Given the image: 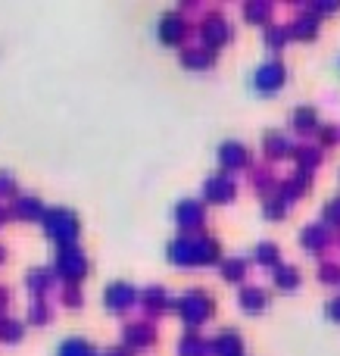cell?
<instances>
[{
    "label": "cell",
    "instance_id": "8992f818",
    "mask_svg": "<svg viewBox=\"0 0 340 356\" xmlns=\"http://www.w3.org/2000/svg\"><path fill=\"white\" fill-rule=\"evenodd\" d=\"M287 85V66L278 60V56H269L260 66L250 72V91H256L260 97H275L281 94Z\"/></svg>",
    "mask_w": 340,
    "mask_h": 356
},
{
    "label": "cell",
    "instance_id": "ab89813d",
    "mask_svg": "<svg viewBox=\"0 0 340 356\" xmlns=\"http://www.w3.org/2000/svg\"><path fill=\"white\" fill-rule=\"evenodd\" d=\"M340 144V125L331 122V125H322V131H318V147H337Z\"/></svg>",
    "mask_w": 340,
    "mask_h": 356
},
{
    "label": "cell",
    "instance_id": "bcb514c9",
    "mask_svg": "<svg viewBox=\"0 0 340 356\" xmlns=\"http://www.w3.org/2000/svg\"><path fill=\"white\" fill-rule=\"evenodd\" d=\"M10 219H12V213H10V203H0V228H3Z\"/></svg>",
    "mask_w": 340,
    "mask_h": 356
},
{
    "label": "cell",
    "instance_id": "d6a6232c",
    "mask_svg": "<svg viewBox=\"0 0 340 356\" xmlns=\"http://www.w3.org/2000/svg\"><path fill=\"white\" fill-rule=\"evenodd\" d=\"M250 184H253V191H260L262 197H269V194H275V191H278L281 178L275 175L272 169H266V166H253V169H250Z\"/></svg>",
    "mask_w": 340,
    "mask_h": 356
},
{
    "label": "cell",
    "instance_id": "d4e9b609",
    "mask_svg": "<svg viewBox=\"0 0 340 356\" xmlns=\"http://www.w3.org/2000/svg\"><path fill=\"white\" fill-rule=\"evenodd\" d=\"M219 275H222L225 284H247L250 275V259L247 257H225L222 266H219Z\"/></svg>",
    "mask_w": 340,
    "mask_h": 356
},
{
    "label": "cell",
    "instance_id": "1f68e13d",
    "mask_svg": "<svg viewBox=\"0 0 340 356\" xmlns=\"http://www.w3.org/2000/svg\"><path fill=\"white\" fill-rule=\"evenodd\" d=\"M294 163H297L300 172H316L322 166V147L318 144H300L294 150Z\"/></svg>",
    "mask_w": 340,
    "mask_h": 356
},
{
    "label": "cell",
    "instance_id": "6da1fadb",
    "mask_svg": "<svg viewBox=\"0 0 340 356\" xmlns=\"http://www.w3.org/2000/svg\"><path fill=\"white\" fill-rule=\"evenodd\" d=\"M216 297L206 288H187L185 294L175 297V316L185 325V332H200L206 322L216 319Z\"/></svg>",
    "mask_w": 340,
    "mask_h": 356
},
{
    "label": "cell",
    "instance_id": "277c9868",
    "mask_svg": "<svg viewBox=\"0 0 340 356\" xmlns=\"http://www.w3.org/2000/svg\"><path fill=\"white\" fill-rule=\"evenodd\" d=\"M194 31H197L200 44L210 50H222L228 47L231 41H235V29H231V19L225 16L222 10H206L203 16L197 19V25H194Z\"/></svg>",
    "mask_w": 340,
    "mask_h": 356
},
{
    "label": "cell",
    "instance_id": "f546056e",
    "mask_svg": "<svg viewBox=\"0 0 340 356\" xmlns=\"http://www.w3.org/2000/svg\"><path fill=\"white\" fill-rule=\"evenodd\" d=\"M291 207L294 203L287 200L281 191H275V194H269V197H262V219H269V222H281V219H287L291 216Z\"/></svg>",
    "mask_w": 340,
    "mask_h": 356
},
{
    "label": "cell",
    "instance_id": "f1b7e54d",
    "mask_svg": "<svg viewBox=\"0 0 340 356\" xmlns=\"http://www.w3.org/2000/svg\"><path fill=\"white\" fill-rule=\"evenodd\" d=\"M250 263H256L260 269H278L281 266V247L275 241H260L250 253Z\"/></svg>",
    "mask_w": 340,
    "mask_h": 356
},
{
    "label": "cell",
    "instance_id": "ffe728a7",
    "mask_svg": "<svg viewBox=\"0 0 340 356\" xmlns=\"http://www.w3.org/2000/svg\"><path fill=\"white\" fill-rule=\"evenodd\" d=\"M269 291L260 288V284H244L241 291H237V309H241L244 316H262L269 309Z\"/></svg>",
    "mask_w": 340,
    "mask_h": 356
},
{
    "label": "cell",
    "instance_id": "8fae6325",
    "mask_svg": "<svg viewBox=\"0 0 340 356\" xmlns=\"http://www.w3.org/2000/svg\"><path fill=\"white\" fill-rule=\"evenodd\" d=\"M216 163H219V172H228L237 175L244 169H253V156H250V147L237 138H225L222 144L216 147Z\"/></svg>",
    "mask_w": 340,
    "mask_h": 356
},
{
    "label": "cell",
    "instance_id": "5b68a950",
    "mask_svg": "<svg viewBox=\"0 0 340 356\" xmlns=\"http://www.w3.org/2000/svg\"><path fill=\"white\" fill-rule=\"evenodd\" d=\"M191 31H194V25H191V19L185 16V10H162L160 19H156V25H153L156 41L169 50H175V47L185 50Z\"/></svg>",
    "mask_w": 340,
    "mask_h": 356
},
{
    "label": "cell",
    "instance_id": "ac0fdd59",
    "mask_svg": "<svg viewBox=\"0 0 340 356\" xmlns=\"http://www.w3.org/2000/svg\"><path fill=\"white\" fill-rule=\"evenodd\" d=\"M222 244L212 234H197L194 238V266L197 269H210V266H222Z\"/></svg>",
    "mask_w": 340,
    "mask_h": 356
},
{
    "label": "cell",
    "instance_id": "83f0119b",
    "mask_svg": "<svg viewBox=\"0 0 340 356\" xmlns=\"http://www.w3.org/2000/svg\"><path fill=\"white\" fill-rule=\"evenodd\" d=\"M241 16L247 25H262V31L272 25V16H275V6L266 3V0H247L241 6Z\"/></svg>",
    "mask_w": 340,
    "mask_h": 356
},
{
    "label": "cell",
    "instance_id": "7dc6e473",
    "mask_svg": "<svg viewBox=\"0 0 340 356\" xmlns=\"http://www.w3.org/2000/svg\"><path fill=\"white\" fill-rule=\"evenodd\" d=\"M6 257H10V253H6V247H3V244H0V266H3V263H6Z\"/></svg>",
    "mask_w": 340,
    "mask_h": 356
},
{
    "label": "cell",
    "instance_id": "b9f144b4",
    "mask_svg": "<svg viewBox=\"0 0 340 356\" xmlns=\"http://www.w3.org/2000/svg\"><path fill=\"white\" fill-rule=\"evenodd\" d=\"M325 319H328L331 325H340V294L325 303Z\"/></svg>",
    "mask_w": 340,
    "mask_h": 356
},
{
    "label": "cell",
    "instance_id": "30bf717a",
    "mask_svg": "<svg viewBox=\"0 0 340 356\" xmlns=\"http://www.w3.org/2000/svg\"><path fill=\"white\" fill-rule=\"evenodd\" d=\"M160 341V332L150 319H128L122 325V347L128 353H147L156 347Z\"/></svg>",
    "mask_w": 340,
    "mask_h": 356
},
{
    "label": "cell",
    "instance_id": "2e32d148",
    "mask_svg": "<svg viewBox=\"0 0 340 356\" xmlns=\"http://www.w3.org/2000/svg\"><path fill=\"white\" fill-rule=\"evenodd\" d=\"M331 244H334V232H331L325 222H312V225H306L303 232H300V247H303V253H309V257H322Z\"/></svg>",
    "mask_w": 340,
    "mask_h": 356
},
{
    "label": "cell",
    "instance_id": "484cf974",
    "mask_svg": "<svg viewBox=\"0 0 340 356\" xmlns=\"http://www.w3.org/2000/svg\"><path fill=\"white\" fill-rule=\"evenodd\" d=\"M178 356H212L210 350V338L203 332H181L178 344H175Z\"/></svg>",
    "mask_w": 340,
    "mask_h": 356
},
{
    "label": "cell",
    "instance_id": "f6af8a7d",
    "mask_svg": "<svg viewBox=\"0 0 340 356\" xmlns=\"http://www.w3.org/2000/svg\"><path fill=\"white\" fill-rule=\"evenodd\" d=\"M100 356H135V353H128L122 344H119V347H110V350H100Z\"/></svg>",
    "mask_w": 340,
    "mask_h": 356
},
{
    "label": "cell",
    "instance_id": "60d3db41",
    "mask_svg": "<svg viewBox=\"0 0 340 356\" xmlns=\"http://www.w3.org/2000/svg\"><path fill=\"white\" fill-rule=\"evenodd\" d=\"M322 222L334 232V228H340V197H334V200H328L325 203V209H322Z\"/></svg>",
    "mask_w": 340,
    "mask_h": 356
},
{
    "label": "cell",
    "instance_id": "5bb4252c",
    "mask_svg": "<svg viewBox=\"0 0 340 356\" xmlns=\"http://www.w3.org/2000/svg\"><path fill=\"white\" fill-rule=\"evenodd\" d=\"M262 156H266V163H281V160H294V150H297V144L291 141V135L281 129H269L266 135H262Z\"/></svg>",
    "mask_w": 340,
    "mask_h": 356
},
{
    "label": "cell",
    "instance_id": "8d00e7d4",
    "mask_svg": "<svg viewBox=\"0 0 340 356\" xmlns=\"http://www.w3.org/2000/svg\"><path fill=\"white\" fill-rule=\"evenodd\" d=\"M19 194H22V191H19L16 175L6 172V169H0V203H12Z\"/></svg>",
    "mask_w": 340,
    "mask_h": 356
},
{
    "label": "cell",
    "instance_id": "52a82bcc",
    "mask_svg": "<svg viewBox=\"0 0 340 356\" xmlns=\"http://www.w3.org/2000/svg\"><path fill=\"white\" fill-rule=\"evenodd\" d=\"M172 225L178 228V234H187V238L206 234V207H203V200H194V197H181V200H175Z\"/></svg>",
    "mask_w": 340,
    "mask_h": 356
},
{
    "label": "cell",
    "instance_id": "ee69618b",
    "mask_svg": "<svg viewBox=\"0 0 340 356\" xmlns=\"http://www.w3.org/2000/svg\"><path fill=\"white\" fill-rule=\"evenodd\" d=\"M10 300H12V291L6 288V284H0V316H6V309H10Z\"/></svg>",
    "mask_w": 340,
    "mask_h": 356
},
{
    "label": "cell",
    "instance_id": "603a6c76",
    "mask_svg": "<svg viewBox=\"0 0 340 356\" xmlns=\"http://www.w3.org/2000/svg\"><path fill=\"white\" fill-rule=\"evenodd\" d=\"M322 116H318V110L312 104H303V106H297V110L291 113V129L297 131V135H303V138H309V135H318L322 131Z\"/></svg>",
    "mask_w": 340,
    "mask_h": 356
},
{
    "label": "cell",
    "instance_id": "4dcf8cb0",
    "mask_svg": "<svg viewBox=\"0 0 340 356\" xmlns=\"http://www.w3.org/2000/svg\"><path fill=\"white\" fill-rule=\"evenodd\" d=\"M56 356H100V350L81 334H69L56 344Z\"/></svg>",
    "mask_w": 340,
    "mask_h": 356
},
{
    "label": "cell",
    "instance_id": "3957f363",
    "mask_svg": "<svg viewBox=\"0 0 340 356\" xmlns=\"http://www.w3.org/2000/svg\"><path fill=\"white\" fill-rule=\"evenodd\" d=\"M56 275V284L60 288H81L87 275H91V259L87 253L78 247H62V250H53V263H50Z\"/></svg>",
    "mask_w": 340,
    "mask_h": 356
},
{
    "label": "cell",
    "instance_id": "ba28073f",
    "mask_svg": "<svg viewBox=\"0 0 340 356\" xmlns=\"http://www.w3.org/2000/svg\"><path fill=\"white\" fill-rule=\"evenodd\" d=\"M135 307H141V288L125 278H116L103 288V309L110 316H128Z\"/></svg>",
    "mask_w": 340,
    "mask_h": 356
},
{
    "label": "cell",
    "instance_id": "836d02e7",
    "mask_svg": "<svg viewBox=\"0 0 340 356\" xmlns=\"http://www.w3.org/2000/svg\"><path fill=\"white\" fill-rule=\"evenodd\" d=\"M25 338V322L12 316H0V347H16Z\"/></svg>",
    "mask_w": 340,
    "mask_h": 356
},
{
    "label": "cell",
    "instance_id": "d6986e66",
    "mask_svg": "<svg viewBox=\"0 0 340 356\" xmlns=\"http://www.w3.org/2000/svg\"><path fill=\"white\" fill-rule=\"evenodd\" d=\"M287 31H291V41H303V44L306 41H316L318 31H322V19L303 6V10H300L297 16L287 22Z\"/></svg>",
    "mask_w": 340,
    "mask_h": 356
},
{
    "label": "cell",
    "instance_id": "9c48e42d",
    "mask_svg": "<svg viewBox=\"0 0 340 356\" xmlns=\"http://www.w3.org/2000/svg\"><path fill=\"white\" fill-rule=\"evenodd\" d=\"M200 200L203 207H228L237 200V181L228 172H212L200 184Z\"/></svg>",
    "mask_w": 340,
    "mask_h": 356
},
{
    "label": "cell",
    "instance_id": "74e56055",
    "mask_svg": "<svg viewBox=\"0 0 340 356\" xmlns=\"http://www.w3.org/2000/svg\"><path fill=\"white\" fill-rule=\"evenodd\" d=\"M318 282H322L325 288H337L340 284V263H331V259L318 263Z\"/></svg>",
    "mask_w": 340,
    "mask_h": 356
},
{
    "label": "cell",
    "instance_id": "f35d334b",
    "mask_svg": "<svg viewBox=\"0 0 340 356\" xmlns=\"http://www.w3.org/2000/svg\"><path fill=\"white\" fill-rule=\"evenodd\" d=\"M60 307L62 309H81L85 307V291L81 288H60Z\"/></svg>",
    "mask_w": 340,
    "mask_h": 356
},
{
    "label": "cell",
    "instance_id": "7402d4cb",
    "mask_svg": "<svg viewBox=\"0 0 340 356\" xmlns=\"http://www.w3.org/2000/svg\"><path fill=\"white\" fill-rule=\"evenodd\" d=\"M212 356H244V334L237 328H222L210 338Z\"/></svg>",
    "mask_w": 340,
    "mask_h": 356
},
{
    "label": "cell",
    "instance_id": "44dd1931",
    "mask_svg": "<svg viewBox=\"0 0 340 356\" xmlns=\"http://www.w3.org/2000/svg\"><path fill=\"white\" fill-rule=\"evenodd\" d=\"M166 263L175 266V269H197V266H194V238L175 234L166 244Z\"/></svg>",
    "mask_w": 340,
    "mask_h": 356
},
{
    "label": "cell",
    "instance_id": "d590c367",
    "mask_svg": "<svg viewBox=\"0 0 340 356\" xmlns=\"http://www.w3.org/2000/svg\"><path fill=\"white\" fill-rule=\"evenodd\" d=\"M31 328H47L53 319V303L50 300H28V313H25Z\"/></svg>",
    "mask_w": 340,
    "mask_h": 356
},
{
    "label": "cell",
    "instance_id": "7a4b0ae2",
    "mask_svg": "<svg viewBox=\"0 0 340 356\" xmlns=\"http://www.w3.org/2000/svg\"><path fill=\"white\" fill-rule=\"evenodd\" d=\"M41 232L56 250L62 247H78L81 238V216L72 207H47V216L41 222Z\"/></svg>",
    "mask_w": 340,
    "mask_h": 356
},
{
    "label": "cell",
    "instance_id": "4fadbf2b",
    "mask_svg": "<svg viewBox=\"0 0 340 356\" xmlns=\"http://www.w3.org/2000/svg\"><path fill=\"white\" fill-rule=\"evenodd\" d=\"M216 63H219V54L210 47H203V44H187V47L178 54V66L185 69V72H194V75L212 72Z\"/></svg>",
    "mask_w": 340,
    "mask_h": 356
},
{
    "label": "cell",
    "instance_id": "4316f807",
    "mask_svg": "<svg viewBox=\"0 0 340 356\" xmlns=\"http://www.w3.org/2000/svg\"><path fill=\"white\" fill-rule=\"evenodd\" d=\"M300 284H303V275H300L297 266L281 263L278 269H272V288L281 294H294V291H300Z\"/></svg>",
    "mask_w": 340,
    "mask_h": 356
},
{
    "label": "cell",
    "instance_id": "cb8c5ba5",
    "mask_svg": "<svg viewBox=\"0 0 340 356\" xmlns=\"http://www.w3.org/2000/svg\"><path fill=\"white\" fill-rule=\"evenodd\" d=\"M278 191H281V194H284L291 203H297L300 197H306V194L312 191V172H300V169H294V175L281 178Z\"/></svg>",
    "mask_w": 340,
    "mask_h": 356
},
{
    "label": "cell",
    "instance_id": "7c38bea8",
    "mask_svg": "<svg viewBox=\"0 0 340 356\" xmlns=\"http://www.w3.org/2000/svg\"><path fill=\"white\" fill-rule=\"evenodd\" d=\"M141 313L144 319H160L166 313H175V297L169 294L166 284H144L141 288Z\"/></svg>",
    "mask_w": 340,
    "mask_h": 356
},
{
    "label": "cell",
    "instance_id": "9a60e30c",
    "mask_svg": "<svg viewBox=\"0 0 340 356\" xmlns=\"http://www.w3.org/2000/svg\"><path fill=\"white\" fill-rule=\"evenodd\" d=\"M10 213H12V219L22 222V225H41L44 216H47V207H44V200L35 194H19L16 200L10 203Z\"/></svg>",
    "mask_w": 340,
    "mask_h": 356
},
{
    "label": "cell",
    "instance_id": "e575fe53",
    "mask_svg": "<svg viewBox=\"0 0 340 356\" xmlns=\"http://www.w3.org/2000/svg\"><path fill=\"white\" fill-rule=\"evenodd\" d=\"M287 41H291V31H287V25H269L266 31H262V44H266V50L272 56H278L281 50L287 47Z\"/></svg>",
    "mask_w": 340,
    "mask_h": 356
},
{
    "label": "cell",
    "instance_id": "e0dca14e",
    "mask_svg": "<svg viewBox=\"0 0 340 356\" xmlns=\"http://www.w3.org/2000/svg\"><path fill=\"white\" fill-rule=\"evenodd\" d=\"M22 284L31 294V300H47L50 291L56 288V275L50 266H35V269H28L22 275Z\"/></svg>",
    "mask_w": 340,
    "mask_h": 356
},
{
    "label": "cell",
    "instance_id": "7bdbcfd3",
    "mask_svg": "<svg viewBox=\"0 0 340 356\" xmlns=\"http://www.w3.org/2000/svg\"><path fill=\"white\" fill-rule=\"evenodd\" d=\"M306 10L316 13V16L322 19V16H334V13H340V3H306Z\"/></svg>",
    "mask_w": 340,
    "mask_h": 356
}]
</instances>
